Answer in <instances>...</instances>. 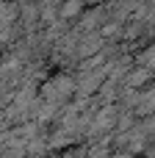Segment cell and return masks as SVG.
I'll use <instances>...</instances> for the list:
<instances>
[{"label":"cell","mask_w":155,"mask_h":158,"mask_svg":"<svg viewBox=\"0 0 155 158\" xmlns=\"http://www.w3.org/2000/svg\"><path fill=\"white\" fill-rule=\"evenodd\" d=\"M75 94V81L69 78V75H55V78H50L44 86H42V103H47V106H64L69 97Z\"/></svg>","instance_id":"1"},{"label":"cell","mask_w":155,"mask_h":158,"mask_svg":"<svg viewBox=\"0 0 155 158\" xmlns=\"http://www.w3.org/2000/svg\"><path fill=\"white\" fill-rule=\"evenodd\" d=\"M83 6H86V0H64L61 8H58V14H61L64 19H72V17L83 14Z\"/></svg>","instance_id":"2"}]
</instances>
